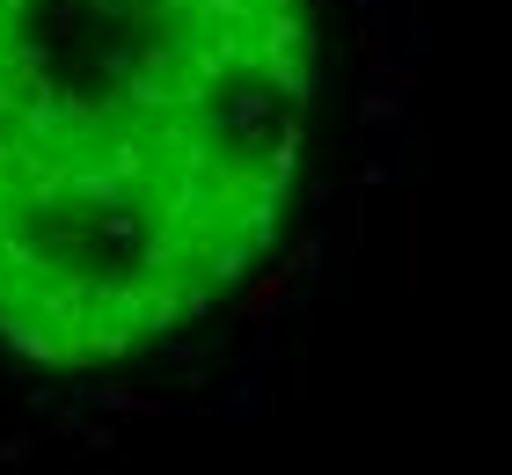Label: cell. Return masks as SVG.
<instances>
[{
  "label": "cell",
  "instance_id": "cell-1",
  "mask_svg": "<svg viewBox=\"0 0 512 475\" xmlns=\"http://www.w3.org/2000/svg\"><path fill=\"white\" fill-rule=\"evenodd\" d=\"M330 0H0V468L205 410L293 264Z\"/></svg>",
  "mask_w": 512,
  "mask_h": 475
}]
</instances>
